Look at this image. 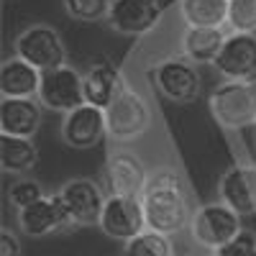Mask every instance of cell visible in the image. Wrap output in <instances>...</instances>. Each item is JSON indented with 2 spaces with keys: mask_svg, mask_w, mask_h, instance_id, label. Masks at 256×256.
Masks as SVG:
<instances>
[{
  "mask_svg": "<svg viewBox=\"0 0 256 256\" xmlns=\"http://www.w3.org/2000/svg\"><path fill=\"white\" fill-rule=\"evenodd\" d=\"M141 205L146 216V228L164 233L169 238L190 228L192 216H195L187 182L174 169H156L148 177Z\"/></svg>",
  "mask_w": 256,
  "mask_h": 256,
  "instance_id": "cell-1",
  "label": "cell"
},
{
  "mask_svg": "<svg viewBox=\"0 0 256 256\" xmlns=\"http://www.w3.org/2000/svg\"><path fill=\"white\" fill-rule=\"evenodd\" d=\"M210 116L226 131H244L256 123V80H226L210 92Z\"/></svg>",
  "mask_w": 256,
  "mask_h": 256,
  "instance_id": "cell-2",
  "label": "cell"
},
{
  "mask_svg": "<svg viewBox=\"0 0 256 256\" xmlns=\"http://www.w3.org/2000/svg\"><path fill=\"white\" fill-rule=\"evenodd\" d=\"M13 54L26 59L38 72L67 67V44L49 24H31L13 38Z\"/></svg>",
  "mask_w": 256,
  "mask_h": 256,
  "instance_id": "cell-3",
  "label": "cell"
},
{
  "mask_svg": "<svg viewBox=\"0 0 256 256\" xmlns=\"http://www.w3.org/2000/svg\"><path fill=\"white\" fill-rule=\"evenodd\" d=\"M154 88L156 92L174 102V105H187V102H195L202 92V77L198 64H192L187 56H166L162 59L154 72Z\"/></svg>",
  "mask_w": 256,
  "mask_h": 256,
  "instance_id": "cell-4",
  "label": "cell"
},
{
  "mask_svg": "<svg viewBox=\"0 0 256 256\" xmlns=\"http://www.w3.org/2000/svg\"><path fill=\"white\" fill-rule=\"evenodd\" d=\"M244 230L241 226V216L233 212L228 205L218 202H205L195 210L190 223V236L198 246L216 251L220 246H226L228 241H233Z\"/></svg>",
  "mask_w": 256,
  "mask_h": 256,
  "instance_id": "cell-5",
  "label": "cell"
},
{
  "mask_svg": "<svg viewBox=\"0 0 256 256\" xmlns=\"http://www.w3.org/2000/svg\"><path fill=\"white\" fill-rule=\"evenodd\" d=\"M105 120H108V138L128 144L141 138L152 128V108H148V102L141 92L128 88L105 110Z\"/></svg>",
  "mask_w": 256,
  "mask_h": 256,
  "instance_id": "cell-6",
  "label": "cell"
},
{
  "mask_svg": "<svg viewBox=\"0 0 256 256\" xmlns=\"http://www.w3.org/2000/svg\"><path fill=\"white\" fill-rule=\"evenodd\" d=\"M41 108L52 113H70L80 105H84V84H82V72H77L72 64L59 67L52 72H41V88L38 98Z\"/></svg>",
  "mask_w": 256,
  "mask_h": 256,
  "instance_id": "cell-7",
  "label": "cell"
},
{
  "mask_svg": "<svg viewBox=\"0 0 256 256\" xmlns=\"http://www.w3.org/2000/svg\"><path fill=\"white\" fill-rule=\"evenodd\" d=\"M59 198L64 202L70 212V220L74 228H90L100 223L102 216V208L108 195L100 190V184L90 177H74L67 180L59 190Z\"/></svg>",
  "mask_w": 256,
  "mask_h": 256,
  "instance_id": "cell-8",
  "label": "cell"
},
{
  "mask_svg": "<svg viewBox=\"0 0 256 256\" xmlns=\"http://www.w3.org/2000/svg\"><path fill=\"white\" fill-rule=\"evenodd\" d=\"M98 228L108 238L120 241V244H128L131 238H136L138 233L146 230V216H144L141 198L108 195Z\"/></svg>",
  "mask_w": 256,
  "mask_h": 256,
  "instance_id": "cell-9",
  "label": "cell"
},
{
  "mask_svg": "<svg viewBox=\"0 0 256 256\" xmlns=\"http://www.w3.org/2000/svg\"><path fill=\"white\" fill-rule=\"evenodd\" d=\"M59 136L62 141L72 148H95L105 136H108V120H105V110L95 108V105L84 102L80 108L70 110L62 116L59 123Z\"/></svg>",
  "mask_w": 256,
  "mask_h": 256,
  "instance_id": "cell-10",
  "label": "cell"
},
{
  "mask_svg": "<svg viewBox=\"0 0 256 256\" xmlns=\"http://www.w3.org/2000/svg\"><path fill=\"white\" fill-rule=\"evenodd\" d=\"M16 220H18L20 233L28 238H49V236H56V233L67 230V228H74L67 208H64V202L59 198V192L46 195L44 200L34 202L31 208L16 212Z\"/></svg>",
  "mask_w": 256,
  "mask_h": 256,
  "instance_id": "cell-11",
  "label": "cell"
},
{
  "mask_svg": "<svg viewBox=\"0 0 256 256\" xmlns=\"http://www.w3.org/2000/svg\"><path fill=\"white\" fill-rule=\"evenodd\" d=\"M162 0H110L108 26L120 36H146L162 20Z\"/></svg>",
  "mask_w": 256,
  "mask_h": 256,
  "instance_id": "cell-12",
  "label": "cell"
},
{
  "mask_svg": "<svg viewBox=\"0 0 256 256\" xmlns=\"http://www.w3.org/2000/svg\"><path fill=\"white\" fill-rule=\"evenodd\" d=\"M148 169L144 159L128 148L110 152L105 159V182L110 187V195H126V198H141L146 182H148Z\"/></svg>",
  "mask_w": 256,
  "mask_h": 256,
  "instance_id": "cell-13",
  "label": "cell"
},
{
  "mask_svg": "<svg viewBox=\"0 0 256 256\" xmlns=\"http://www.w3.org/2000/svg\"><path fill=\"white\" fill-rule=\"evenodd\" d=\"M212 67L218 70L223 80H256V34H228Z\"/></svg>",
  "mask_w": 256,
  "mask_h": 256,
  "instance_id": "cell-14",
  "label": "cell"
},
{
  "mask_svg": "<svg viewBox=\"0 0 256 256\" xmlns=\"http://www.w3.org/2000/svg\"><path fill=\"white\" fill-rule=\"evenodd\" d=\"M218 200L241 218L256 216V166L233 164L218 180Z\"/></svg>",
  "mask_w": 256,
  "mask_h": 256,
  "instance_id": "cell-15",
  "label": "cell"
},
{
  "mask_svg": "<svg viewBox=\"0 0 256 256\" xmlns=\"http://www.w3.org/2000/svg\"><path fill=\"white\" fill-rule=\"evenodd\" d=\"M82 84H84V100L95 108L108 110L110 105L128 90L123 72L113 62H95L82 72Z\"/></svg>",
  "mask_w": 256,
  "mask_h": 256,
  "instance_id": "cell-16",
  "label": "cell"
},
{
  "mask_svg": "<svg viewBox=\"0 0 256 256\" xmlns=\"http://www.w3.org/2000/svg\"><path fill=\"white\" fill-rule=\"evenodd\" d=\"M41 102L36 98H3L0 100V134L34 138L41 128Z\"/></svg>",
  "mask_w": 256,
  "mask_h": 256,
  "instance_id": "cell-17",
  "label": "cell"
},
{
  "mask_svg": "<svg viewBox=\"0 0 256 256\" xmlns=\"http://www.w3.org/2000/svg\"><path fill=\"white\" fill-rule=\"evenodd\" d=\"M41 72L20 56H8L0 64V95L3 98H38Z\"/></svg>",
  "mask_w": 256,
  "mask_h": 256,
  "instance_id": "cell-18",
  "label": "cell"
},
{
  "mask_svg": "<svg viewBox=\"0 0 256 256\" xmlns=\"http://www.w3.org/2000/svg\"><path fill=\"white\" fill-rule=\"evenodd\" d=\"M228 34L223 28H184L182 34V56L192 64H212L218 59Z\"/></svg>",
  "mask_w": 256,
  "mask_h": 256,
  "instance_id": "cell-19",
  "label": "cell"
},
{
  "mask_svg": "<svg viewBox=\"0 0 256 256\" xmlns=\"http://www.w3.org/2000/svg\"><path fill=\"white\" fill-rule=\"evenodd\" d=\"M38 164V146L34 138H18V136H0V166L6 174L26 177Z\"/></svg>",
  "mask_w": 256,
  "mask_h": 256,
  "instance_id": "cell-20",
  "label": "cell"
},
{
  "mask_svg": "<svg viewBox=\"0 0 256 256\" xmlns=\"http://www.w3.org/2000/svg\"><path fill=\"white\" fill-rule=\"evenodd\" d=\"M230 0H180V16L187 28H223Z\"/></svg>",
  "mask_w": 256,
  "mask_h": 256,
  "instance_id": "cell-21",
  "label": "cell"
},
{
  "mask_svg": "<svg viewBox=\"0 0 256 256\" xmlns=\"http://www.w3.org/2000/svg\"><path fill=\"white\" fill-rule=\"evenodd\" d=\"M120 256H174V246H172V238L169 236L146 228L136 238L123 244Z\"/></svg>",
  "mask_w": 256,
  "mask_h": 256,
  "instance_id": "cell-22",
  "label": "cell"
},
{
  "mask_svg": "<svg viewBox=\"0 0 256 256\" xmlns=\"http://www.w3.org/2000/svg\"><path fill=\"white\" fill-rule=\"evenodd\" d=\"M6 198H8V205H10L16 212H20V210L31 208L34 202L44 200L46 192H44V184H41L38 180H34V177L26 174V177H18L16 182L8 184Z\"/></svg>",
  "mask_w": 256,
  "mask_h": 256,
  "instance_id": "cell-23",
  "label": "cell"
},
{
  "mask_svg": "<svg viewBox=\"0 0 256 256\" xmlns=\"http://www.w3.org/2000/svg\"><path fill=\"white\" fill-rule=\"evenodd\" d=\"M64 13L80 24H98L110 13V0H62Z\"/></svg>",
  "mask_w": 256,
  "mask_h": 256,
  "instance_id": "cell-24",
  "label": "cell"
},
{
  "mask_svg": "<svg viewBox=\"0 0 256 256\" xmlns=\"http://www.w3.org/2000/svg\"><path fill=\"white\" fill-rule=\"evenodd\" d=\"M226 26L230 34H256V0H230Z\"/></svg>",
  "mask_w": 256,
  "mask_h": 256,
  "instance_id": "cell-25",
  "label": "cell"
},
{
  "mask_svg": "<svg viewBox=\"0 0 256 256\" xmlns=\"http://www.w3.org/2000/svg\"><path fill=\"white\" fill-rule=\"evenodd\" d=\"M210 256H256V230L244 228L233 241L210 251Z\"/></svg>",
  "mask_w": 256,
  "mask_h": 256,
  "instance_id": "cell-26",
  "label": "cell"
},
{
  "mask_svg": "<svg viewBox=\"0 0 256 256\" xmlns=\"http://www.w3.org/2000/svg\"><path fill=\"white\" fill-rule=\"evenodd\" d=\"M0 256H24V246H20L18 233H13L10 228L0 230Z\"/></svg>",
  "mask_w": 256,
  "mask_h": 256,
  "instance_id": "cell-27",
  "label": "cell"
},
{
  "mask_svg": "<svg viewBox=\"0 0 256 256\" xmlns=\"http://www.w3.org/2000/svg\"><path fill=\"white\" fill-rule=\"evenodd\" d=\"M254 131H256V123H254Z\"/></svg>",
  "mask_w": 256,
  "mask_h": 256,
  "instance_id": "cell-28",
  "label": "cell"
}]
</instances>
